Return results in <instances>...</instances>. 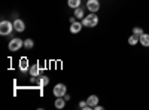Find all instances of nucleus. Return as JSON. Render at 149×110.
Returning a JSON list of instances; mask_svg holds the SVG:
<instances>
[{"label": "nucleus", "mask_w": 149, "mask_h": 110, "mask_svg": "<svg viewBox=\"0 0 149 110\" xmlns=\"http://www.w3.org/2000/svg\"><path fill=\"white\" fill-rule=\"evenodd\" d=\"M21 46H24V40H21V39H12V40L9 42V45H8V48H9V51H10V52H17V51H19V49H21Z\"/></svg>", "instance_id": "3"}, {"label": "nucleus", "mask_w": 149, "mask_h": 110, "mask_svg": "<svg viewBox=\"0 0 149 110\" xmlns=\"http://www.w3.org/2000/svg\"><path fill=\"white\" fill-rule=\"evenodd\" d=\"M18 67H19V70H21V71H27V70H30V64H29V58H27V57H22V58H19V63H18Z\"/></svg>", "instance_id": "6"}, {"label": "nucleus", "mask_w": 149, "mask_h": 110, "mask_svg": "<svg viewBox=\"0 0 149 110\" xmlns=\"http://www.w3.org/2000/svg\"><path fill=\"white\" fill-rule=\"evenodd\" d=\"M73 15L76 17V18H79V19H82L85 15H84V9L79 6V8H76V9H73Z\"/></svg>", "instance_id": "14"}, {"label": "nucleus", "mask_w": 149, "mask_h": 110, "mask_svg": "<svg viewBox=\"0 0 149 110\" xmlns=\"http://www.w3.org/2000/svg\"><path fill=\"white\" fill-rule=\"evenodd\" d=\"M14 28H15V31L22 33L24 30H26V24H24V21H21L19 18H17V19L14 21Z\"/></svg>", "instance_id": "8"}, {"label": "nucleus", "mask_w": 149, "mask_h": 110, "mask_svg": "<svg viewBox=\"0 0 149 110\" xmlns=\"http://www.w3.org/2000/svg\"><path fill=\"white\" fill-rule=\"evenodd\" d=\"M142 46H145V48H149V34H146V33H143L142 36H140V42H139Z\"/></svg>", "instance_id": "11"}, {"label": "nucleus", "mask_w": 149, "mask_h": 110, "mask_svg": "<svg viewBox=\"0 0 149 110\" xmlns=\"http://www.w3.org/2000/svg\"><path fill=\"white\" fill-rule=\"evenodd\" d=\"M12 30H15V28H14V22H9V21H6V19H3L2 22H0V34H2V36L10 34Z\"/></svg>", "instance_id": "2"}, {"label": "nucleus", "mask_w": 149, "mask_h": 110, "mask_svg": "<svg viewBox=\"0 0 149 110\" xmlns=\"http://www.w3.org/2000/svg\"><path fill=\"white\" fill-rule=\"evenodd\" d=\"M79 109H86V110H90V106H88V103H86V100L79 103Z\"/></svg>", "instance_id": "19"}, {"label": "nucleus", "mask_w": 149, "mask_h": 110, "mask_svg": "<svg viewBox=\"0 0 149 110\" xmlns=\"http://www.w3.org/2000/svg\"><path fill=\"white\" fill-rule=\"evenodd\" d=\"M94 109H95V110H102V109H103V107H102V106H98V104H97V106H95V107H94Z\"/></svg>", "instance_id": "21"}, {"label": "nucleus", "mask_w": 149, "mask_h": 110, "mask_svg": "<svg viewBox=\"0 0 149 110\" xmlns=\"http://www.w3.org/2000/svg\"><path fill=\"white\" fill-rule=\"evenodd\" d=\"M86 103H88L90 109H94V107L98 104V97H97V95H90L88 98H86Z\"/></svg>", "instance_id": "10"}, {"label": "nucleus", "mask_w": 149, "mask_h": 110, "mask_svg": "<svg viewBox=\"0 0 149 110\" xmlns=\"http://www.w3.org/2000/svg\"><path fill=\"white\" fill-rule=\"evenodd\" d=\"M52 94L55 97H64L67 94V88H66V85L64 83H57L54 89H52Z\"/></svg>", "instance_id": "4"}, {"label": "nucleus", "mask_w": 149, "mask_h": 110, "mask_svg": "<svg viewBox=\"0 0 149 110\" xmlns=\"http://www.w3.org/2000/svg\"><path fill=\"white\" fill-rule=\"evenodd\" d=\"M139 42H140V37H139V36H136V34H131L128 37V45H131V46L137 45Z\"/></svg>", "instance_id": "13"}, {"label": "nucleus", "mask_w": 149, "mask_h": 110, "mask_svg": "<svg viewBox=\"0 0 149 110\" xmlns=\"http://www.w3.org/2000/svg\"><path fill=\"white\" fill-rule=\"evenodd\" d=\"M86 9L90 12H97L100 9V2H98V0H88V2H86Z\"/></svg>", "instance_id": "5"}, {"label": "nucleus", "mask_w": 149, "mask_h": 110, "mask_svg": "<svg viewBox=\"0 0 149 110\" xmlns=\"http://www.w3.org/2000/svg\"><path fill=\"white\" fill-rule=\"evenodd\" d=\"M30 76H31V79H36L37 76H39V71H40V67H39V64H33L31 67H30Z\"/></svg>", "instance_id": "9"}, {"label": "nucleus", "mask_w": 149, "mask_h": 110, "mask_svg": "<svg viewBox=\"0 0 149 110\" xmlns=\"http://www.w3.org/2000/svg\"><path fill=\"white\" fill-rule=\"evenodd\" d=\"M55 107L57 109H63L66 106V100H64V97H57V100H55Z\"/></svg>", "instance_id": "12"}, {"label": "nucleus", "mask_w": 149, "mask_h": 110, "mask_svg": "<svg viewBox=\"0 0 149 110\" xmlns=\"http://www.w3.org/2000/svg\"><path fill=\"white\" fill-rule=\"evenodd\" d=\"M33 46H34L33 39H26V40H24V48H27V49H31Z\"/></svg>", "instance_id": "17"}, {"label": "nucleus", "mask_w": 149, "mask_h": 110, "mask_svg": "<svg viewBox=\"0 0 149 110\" xmlns=\"http://www.w3.org/2000/svg\"><path fill=\"white\" fill-rule=\"evenodd\" d=\"M48 83H49V79H48V76H42V77L39 79V82H37V86L43 88V86H46Z\"/></svg>", "instance_id": "16"}, {"label": "nucleus", "mask_w": 149, "mask_h": 110, "mask_svg": "<svg viewBox=\"0 0 149 110\" xmlns=\"http://www.w3.org/2000/svg\"><path fill=\"white\" fill-rule=\"evenodd\" d=\"M143 33H145V31H143V28H142V27H134V28H133V34L139 36V37H140V36H142Z\"/></svg>", "instance_id": "18"}, {"label": "nucleus", "mask_w": 149, "mask_h": 110, "mask_svg": "<svg viewBox=\"0 0 149 110\" xmlns=\"http://www.w3.org/2000/svg\"><path fill=\"white\" fill-rule=\"evenodd\" d=\"M82 24H84V27H90V28L95 27L98 24V17L95 15V12H91L90 15L84 17L82 18Z\"/></svg>", "instance_id": "1"}, {"label": "nucleus", "mask_w": 149, "mask_h": 110, "mask_svg": "<svg viewBox=\"0 0 149 110\" xmlns=\"http://www.w3.org/2000/svg\"><path fill=\"white\" fill-rule=\"evenodd\" d=\"M82 27H84V24H82L81 21H74V22L70 24V33L76 34V33H79V31L82 30Z\"/></svg>", "instance_id": "7"}, {"label": "nucleus", "mask_w": 149, "mask_h": 110, "mask_svg": "<svg viewBox=\"0 0 149 110\" xmlns=\"http://www.w3.org/2000/svg\"><path fill=\"white\" fill-rule=\"evenodd\" d=\"M67 5L72 9H76V8L81 6V0H67Z\"/></svg>", "instance_id": "15"}, {"label": "nucleus", "mask_w": 149, "mask_h": 110, "mask_svg": "<svg viewBox=\"0 0 149 110\" xmlns=\"http://www.w3.org/2000/svg\"><path fill=\"white\" fill-rule=\"evenodd\" d=\"M64 100H66V101H69V100H70V95H67V94H66V95H64Z\"/></svg>", "instance_id": "20"}]
</instances>
